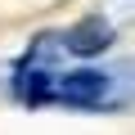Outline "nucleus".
<instances>
[{"label": "nucleus", "instance_id": "1", "mask_svg": "<svg viewBox=\"0 0 135 135\" xmlns=\"http://www.w3.org/2000/svg\"><path fill=\"white\" fill-rule=\"evenodd\" d=\"M63 45H68V54L90 59V54H99V50H108V45H113V27H108V23H99V18H86V23H77L72 32L63 36Z\"/></svg>", "mask_w": 135, "mask_h": 135}, {"label": "nucleus", "instance_id": "2", "mask_svg": "<svg viewBox=\"0 0 135 135\" xmlns=\"http://www.w3.org/2000/svg\"><path fill=\"white\" fill-rule=\"evenodd\" d=\"M59 95H63V99H72V104H99V99L108 95V81H104V72L81 68V72H68V77H63Z\"/></svg>", "mask_w": 135, "mask_h": 135}]
</instances>
